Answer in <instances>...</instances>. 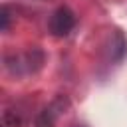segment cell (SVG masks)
Wrapping results in <instances>:
<instances>
[{"mask_svg": "<svg viewBox=\"0 0 127 127\" xmlns=\"http://www.w3.org/2000/svg\"><path fill=\"white\" fill-rule=\"evenodd\" d=\"M12 58H14V64H16L12 73H36L38 69H42V65L46 62V56L40 48H32V50H28L20 56L14 54Z\"/></svg>", "mask_w": 127, "mask_h": 127, "instance_id": "cell-2", "label": "cell"}, {"mask_svg": "<svg viewBox=\"0 0 127 127\" xmlns=\"http://www.w3.org/2000/svg\"><path fill=\"white\" fill-rule=\"evenodd\" d=\"M127 54V40L123 38V34L119 30L113 32V40H111V52H109V58L113 62H121Z\"/></svg>", "mask_w": 127, "mask_h": 127, "instance_id": "cell-4", "label": "cell"}, {"mask_svg": "<svg viewBox=\"0 0 127 127\" xmlns=\"http://www.w3.org/2000/svg\"><path fill=\"white\" fill-rule=\"evenodd\" d=\"M75 24H77V18H75L73 10L67 6H60L52 12V16L48 20V30L54 38H65L71 34Z\"/></svg>", "mask_w": 127, "mask_h": 127, "instance_id": "cell-1", "label": "cell"}, {"mask_svg": "<svg viewBox=\"0 0 127 127\" xmlns=\"http://www.w3.org/2000/svg\"><path fill=\"white\" fill-rule=\"evenodd\" d=\"M67 107V99L65 97H58L54 103H50L48 107H44L38 115H36V121L34 125L36 127H56V121L62 113H65L64 109Z\"/></svg>", "mask_w": 127, "mask_h": 127, "instance_id": "cell-3", "label": "cell"}, {"mask_svg": "<svg viewBox=\"0 0 127 127\" xmlns=\"http://www.w3.org/2000/svg\"><path fill=\"white\" fill-rule=\"evenodd\" d=\"M0 18H2V32H8L10 30V22H12V14H10V8L6 4L0 10Z\"/></svg>", "mask_w": 127, "mask_h": 127, "instance_id": "cell-5", "label": "cell"}]
</instances>
